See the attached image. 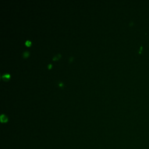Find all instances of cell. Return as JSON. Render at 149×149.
Listing matches in <instances>:
<instances>
[{"instance_id":"obj_2","label":"cell","mask_w":149,"mask_h":149,"mask_svg":"<svg viewBox=\"0 0 149 149\" xmlns=\"http://www.w3.org/2000/svg\"><path fill=\"white\" fill-rule=\"evenodd\" d=\"M1 78L3 79L4 80H7L10 78V75H9V74H3L2 76H1Z\"/></svg>"},{"instance_id":"obj_1","label":"cell","mask_w":149,"mask_h":149,"mask_svg":"<svg viewBox=\"0 0 149 149\" xmlns=\"http://www.w3.org/2000/svg\"><path fill=\"white\" fill-rule=\"evenodd\" d=\"M0 119H1V121L2 122H5L7 121L8 118L5 115L2 114V115H1V117H0Z\"/></svg>"},{"instance_id":"obj_5","label":"cell","mask_w":149,"mask_h":149,"mask_svg":"<svg viewBox=\"0 0 149 149\" xmlns=\"http://www.w3.org/2000/svg\"><path fill=\"white\" fill-rule=\"evenodd\" d=\"M25 44L27 45V46H29L31 44V42L29 40H26L25 42Z\"/></svg>"},{"instance_id":"obj_7","label":"cell","mask_w":149,"mask_h":149,"mask_svg":"<svg viewBox=\"0 0 149 149\" xmlns=\"http://www.w3.org/2000/svg\"><path fill=\"white\" fill-rule=\"evenodd\" d=\"M58 85H59V86H61V87H62L63 86V84H62V82H58Z\"/></svg>"},{"instance_id":"obj_8","label":"cell","mask_w":149,"mask_h":149,"mask_svg":"<svg viewBox=\"0 0 149 149\" xmlns=\"http://www.w3.org/2000/svg\"><path fill=\"white\" fill-rule=\"evenodd\" d=\"M51 67V64H49V65H48V68L50 69Z\"/></svg>"},{"instance_id":"obj_3","label":"cell","mask_w":149,"mask_h":149,"mask_svg":"<svg viewBox=\"0 0 149 149\" xmlns=\"http://www.w3.org/2000/svg\"><path fill=\"white\" fill-rule=\"evenodd\" d=\"M60 57H61L60 54H56V56H54L53 57H52V60H54V61L56 60H58V59L60 58Z\"/></svg>"},{"instance_id":"obj_6","label":"cell","mask_w":149,"mask_h":149,"mask_svg":"<svg viewBox=\"0 0 149 149\" xmlns=\"http://www.w3.org/2000/svg\"><path fill=\"white\" fill-rule=\"evenodd\" d=\"M73 59H74V57H73V56H71V57H70L69 58V61L71 62L73 60Z\"/></svg>"},{"instance_id":"obj_4","label":"cell","mask_w":149,"mask_h":149,"mask_svg":"<svg viewBox=\"0 0 149 149\" xmlns=\"http://www.w3.org/2000/svg\"><path fill=\"white\" fill-rule=\"evenodd\" d=\"M29 55V52L28 51H25L23 52L22 54V56L23 58H26L27 56H28Z\"/></svg>"}]
</instances>
